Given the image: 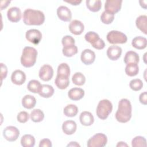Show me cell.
Returning a JSON list of instances; mask_svg holds the SVG:
<instances>
[{
    "instance_id": "cell-20",
    "label": "cell",
    "mask_w": 147,
    "mask_h": 147,
    "mask_svg": "<svg viewBox=\"0 0 147 147\" xmlns=\"http://www.w3.org/2000/svg\"><path fill=\"white\" fill-rule=\"evenodd\" d=\"M140 57L138 55L132 51H129L127 52L123 59V61L126 64L135 63L137 64L139 62Z\"/></svg>"
},
{
    "instance_id": "cell-33",
    "label": "cell",
    "mask_w": 147,
    "mask_h": 147,
    "mask_svg": "<svg viewBox=\"0 0 147 147\" xmlns=\"http://www.w3.org/2000/svg\"><path fill=\"white\" fill-rule=\"evenodd\" d=\"M40 82L37 80H31L29 82L27 85L28 90L33 93H38L41 87Z\"/></svg>"
},
{
    "instance_id": "cell-22",
    "label": "cell",
    "mask_w": 147,
    "mask_h": 147,
    "mask_svg": "<svg viewBox=\"0 0 147 147\" xmlns=\"http://www.w3.org/2000/svg\"><path fill=\"white\" fill-rule=\"evenodd\" d=\"M131 45L137 49H143L146 48L147 45L146 38L142 36H137L132 40Z\"/></svg>"
},
{
    "instance_id": "cell-32",
    "label": "cell",
    "mask_w": 147,
    "mask_h": 147,
    "mask_svg": "<svg viewBox=\"0 0 147 147\" xmlns=\"http://www.w3.org/2000/svg\"><path fill=\"white\" fill-rule=\"evenodd\" d=\"M30 117L34 122H40L44 119V114L40 109H34L31 112Z\"/></svg>"
},
{
    "instance_id": "cell-23",
    "label": "cell",
    "mask_w": 147,
    "mask_h": 147,
    "mask_svg": "<svg viewBox=\"0 0 147 147\" xmlns=\"http://www.w3.org/2000/svg\"><path fill=\"white\" fill-rule=\"evenodd\" d=\"M36 103V98L31 95H26L22 99V105L27 109L33 108Z\"/></svg>"
},
{
    "instance_id": "cell-30",
    "label": "cell",
    "mask_w": 147,
    "mask_h": 147,
    "mask_svg": "<svg viewBox=\"0 0 147 147\" xmlns=\"http://www.w3.org/2000/svg\"><path fill=\"white\" fill-rule=\"evenodd\" d=\"M62 52L65 56L72 57L78 53V48L75 44L65 46L63 47Z\"/></svg>"
},
{
    "instance_id": "cell-48",
    "label": "cell",
    "mask_w": 147,
    "mask_h": 147,
    "mask_svg": "<svg viewBox=\"0 0 147 147\" xmlns=\"http://www.w3.org/2000/svg\"><path fill=\"white\" fill-rule=\"evenodd\" d=\"M67 146H80V145L78 144L76 142H71L70 144L67 145Z\"/></svg>"
},
{
    "instance_id": "cell-3",
    "label": "cell",
    "mask_w": 147,
    "mask_h": 147,
    "mask_svg": "<svg viewBox=\"0 0 147 147\" xmlns=\"http://www.w3.org/2000/svg\"><path fill=\"white\" fill-rule=\"evenodd\" d=\"M37 56V51L35 48L31 47H25L21 57V64L26 68L33 66L36 62Z\"/></svg>"
},
{
    "instance_id": "cell-13",
    "label": "cell",
    "mask_w": 147,
    "mask_h": 147,
    "mask_svg": "<svg viewBox=\"0 0 147 147\" xmlns=\"http://www.w3.org/2000/svg\"><path fill=\"white\" fill-rule=\"evenodd\" d=\"M84 29L83 24L79 20H75L72 21L69 25V30L74 34L80 35Z\"/></svg>"
},
{
    "instance_id": "cell-10",
    "label": "cell",
    "mask_w": 147,
    "mask_h": 147,
    "mask_svg": "<svg viewBox=\"0 0 147 147\" xmlns=\"http://www.w3.org/2000/svg\"><path fill=\"white\" fill-rule=\"evenodd\" d=\"M26 40L34 44H38L42 38V34L40 30L35 29L28 30L26 32Z\"/></svg>"
},
{
    "instance_id": "cell-17",
    "label": "cell",
    "mask_w": 147,
    "mask_h": 147,
    "mask_svg": "<svg viewBox=\"0 0 147 147\" xmlns=\"http://www.w3.org/2000/svg\"><path fill=\"white\" fill-rule=\"evenodd\" d=\"M76 123L72 120L65 121L63 122L62 125L63 131L67 135L73 134L76 131Z\"/></svg>"
},
{
    "instance_id": "cell-44",
    "label": "cell",
    "mask_w": 147,
    "mask_h": 147,
    "mask_svg": "<svg viewBox=\"0 0 147 147\" xmlns=\"http://www.w3.org/2000/svg\"><path fill=\"white\" fill-rule=\"evenodd\" d=\"M139 100L142 104H143L144 105H146V104H147V92L146 91L142 92L140 95Z\"/></svg>"
},
{
    "instance_id": "cell-25",
    "label": "cell",
    "mask_w": 147,
    "mask_h": 147,
    "mask_svg": "<svg viewBox=\"0 0 147 147\" xmlns=\"http://www.w3.org/2000/svg\"><path fill=\"white\" fill-rule=\"evenodd\" d=\"M55 83L57 87H58L59 89H65L69 84V77L57 75L55 80Z\"/></svg>"
},
{
    "instance_id": "cell-27",
    "label": "cell",
    "mask_w": 147,
    "mask_h": 147,
    "mask_svg": "<svg viewBox=\"0 0 147 147\" xmlns=\"http://www.w3.org/2000/svg\"><path fill=\"white\" fill-rule=\"evenodd\" d=\"M21 144L23 147H33L35 144V138L30 134H25L21 137Z\"/></svg>"
},
{
    "instance_id": "cell-15",
    "label": "cell",
    "mask_w": 147,
    "mask_h": 147,
    "mask_svg": "<svg viewBox=\"0 0 147 147\" xmlns=\"http://www.w3.org/2000/svg\"><path fill=\"white\" fill-rule=\"evenodd\" d=\"M122 48L117 45H111L107 50V56L111 60H118L121 55Z\"/></svg>"
},
{
    "instance_id": "cell-34",
    "label": "cell",
    "mask_w": 147,
    "mask_h": 147,
    "mask_svg": "<svg viewBox=\"0 0 147 147\" xmlns=\"http://www.w3.org/2000/svg\"><path fill=\"white\" fill-rule=\"evenodd\" d=\"M72 82L77 86H82L86 82V78L81 72H76L72 78Z\"/></svg>"
},
{
    "instance_id": "cell-43",
    "label": "cell",
    "mask_w": 147,
    "mask_h": 147,
    "mask_svg": "<svg viewBox=\"0 0 147 147\" xmlns=\"http://www.w3.org/2000/svg\"><path fill=\"white\" fill-rule=\"evenodd\" d=\"M40 147H51L52 143L50 140L48 138H44L41 140L39 144Z\"/></svg>"
},
{
    "instance_id": "cell-18",
    "label": "cell",
    "mask_w": 147,
    "mask_h": 147,
    "mask_svg": "<svg viewBox=\"0 0 147 147\" xmlns=\"http://www.w3.org/2000/svg\"><path fill=\"white\" fill-rule=\"evenodd\" d=\"M80 122L82 125L88 126H91L94 121V118L92 114L89 111L82 112L79 117Z\"/></svg>"
},
{
    "instance_id": "cell-42",
    "label": "cell",
    "mask_w": 147,
    "mask_h": 147,
    "mask_svg": "<svg viewBox=\"0 0 147 147\" xmlns=\"http://www.w3.org/2000/svg\"><path fill=\"white\" fill-rule=\"evenodd\" d=\"M1 82L3 79H5L7 74V68L6 66L2 63H1Z\"/></svg>"
},
{
    "instance_id": "cell-45",
    "label": "cell",
    "mask_w": 147,
    "mask_h": 147,
    "mask_svg": "<svg viewBox=\"0 0 147 147\" xmlns=\"http://www.w3.org/2000/svg\"><path fill=\"white\" fill-rule=\"evenodd\" d=\"M10 3V1H2L1 2V9L3 10V9H5L9 4Z\"/></svg>"
},
{
    "instance_id": "cell-6",
    "label": "cell",
    "mask_w": 147,
    "mask_h": 147,
    "mask_svg": "<svg viewBox=\"0 0 147 147\" xmlns=\"http://www.w3.org/2000/svg\"><path fill=\"white\" fill-rule=\"evenodd\" d=\"M107 142L106 136L103 133H97L91 137L87 141L88 147H103Z\"/></svg>"
},
{
    "instance_id": "cell-4",
    "label": "cell",
    "mask_w": 147,
    "mask_h": 147,
    "mask_svg": "<svg viewBox=\"0 0 147 147\" xmlns=\"http://www.w3.org/2000/svg\"><path fill=\"white\" fill-rule=\"evenodd\" d=\"M113 110V105L108 99H103L99 101L96 107V115L99 118L106 119Z\"/></svg>"
},
{
    "instance_id": "cell-7",
    "label": "cell",
    "mask_w": 147,
    "mask_h": 147,
    "mask_svg": "<svg viewBox=\"0 0 147 147\" xmlns=\"http://www.w3.org/2000/svg\"><path fill=\"white\" fill-rule=\"evenodd\" d=\"M3 136L8 141H15L20 136V131L15 126H9L6 127L3 130Z\"/></svg>"
},
{
    "instance_id": "cell-31",
    "label": "cell",
    "mask_w": 147,
    "mask_h": 147,
    "mask_svg": "<svg viewBox=\"0 0 147 147\" xmlns=\"http://www.w3.org/2000/svg\"><path fill=\"white\" fill-rule=\"evenodd\" d=\"M70 74V68L69 65L65 63L60 64L57 68V75L69 77Z\"/></svg>"
},
{
    "instance_id": "cell-11",
    "label": "cell",
    "mask_w": 147,
    "mask_h": 147,
    "mask_svg": "<svg viewBox=\"0 0 147 147\" xmlns=\"http://www.w3.org/2000/svg\"><path fill=\"white\" fill-rule=\"evenodd\" d=\"M58 17L61 21L68 22L71 20L72 13L68 7L65 6H60L57 9Z\"/></svg>"
},
{
    "instance_id": "cell-9",
    "label": "cell",
    "mask_w": 147,
    "mask_h": 147,
    "mask_svg": "<svg viewBox=\"0 0 147 147\" xmlns=\"http://www.w3.org/2000/svg\"><path fill=\"white\" fill-rule=\"evenodd\" d=\"M53 69L52 67L48 64L42 65L40 69L38 76L43 81H49L53 77Z\"/></svg>"
},
{
    "instance_id": "cell-21",
    "label": "cell",
    "mask_w": 147,
    "mask_h": 147,
    "mask_svg": "<svg viewBox=\"0 0 147 147\" xmlns=\"http://www.w3.org/2000/svg\"><path fill=\"white\" fill-rule=\"evenodd\" d=\"M38 94L41 97L48 98L51 97L54 94V89L51 85L42 84Z\"/></svg>"
},
{
    "instance_id": "cell-47",
    "label": "cell",
    "mask_w": 147,
    "mask_h": 147,
    "mask_svg": "<svg viewBox=\"0 0 147 147\" xmlns=\"http://www.w3.org/2000/svg\"><path fill=\"white\" fill-rule=\"evenodd\" d=\"M140 5L142 7L146 9V1H140Z\"/></svg>"
},
{
    "instance_id": "cell-35",
    "label": "cell",
    "mask_w": 147,
    "mask_h": 147,
    "mask_svg": "<svg viewBox=\"0 0 147 147\" xmlns=\"http://www.w3.org/2000/svg\"><path fill=\"white\" fill-rule=\"evenodd\" d=\"M114 19V14L107 11H104L100 16V20L105 24H110Z\"/></svg>"
},
{
    "instance_id": "cell-29",
    "label": "cell",
    "mask_w": 147,
    "mask_h": 147,
    "mask_svg": "<svg viewBox=\"0 0 147 147\" xmlns=\"http://www.w3.org/2000/svg\"><path fill=\"white\" fill-rule=\"evenodd\" d=\"M64 114L68 117H73L76 115L78 113V107L73 104L68 105L64 109Z\"/></svg>"
},
{
    "instance_id": "cell-36",
    "label": "cell",
    "mask_w": 147,
    "mask_h": 147,
    "mask_svg": "<svg viewBox=\"0 0 147 147\" xmlns=\"http://www.w3.org/2000/svg\"><path fill=\"white\" fill-rule=\"evenodd\" d=\"M131 146L133 147H145L146 139L142 136H136L131 141Z\"/></svg>"
},
{
    "instance_id": "cell-16",
    "label": "cell",
    "mask_w": 147,
    "mask_h": 147,
    "mask_svg": "<svg viewBox=\"0 0 147 147\" xmlns=\"http://www.w3.org/2000/svg\"><path fill=\"white\" fill-rule=\"evenodd\" d=\"M11 80L16 85H21L24 83L26 80V75L21 70H16L13 71L11 74Z\"/></svg>"
},
{
    "instance_id": "cell-12",
    "label": "cell",
    "mask_w": 147,
    "mask_h": 147,
    "mask_svg": "<svg viewBox=\"0 0 147 147\" xmlns=\"http://www.w3.org/2000/svg\"><path fill=\"white\" fill-rule=\"evenodd\" d=\"M81 61L86 65H90L95 59V54L94 51L90 49H86L81 53Z\"/></svg>"
},
{
    "instance_id": "cell-39",
    "label": "cell",
    "mask_w": 147,
    "mask_h": 147,
    "mask_svg": "<svg viewBox=\"0 0 147 147\" xmlns=\"http://www.w3.org/2000/svg\"><path fill=\"white\" fill-rule=\"evenodd\" d=\"M29 118V114L26 111H21L17 115V120L20 123H25L26 122Z\"/></svg>"
},
{
    "instance_id": "cell-26",
    "label": "cell",
    "mask_w": 147,
    "mask_h": 147,
    "mask_svg": "<svg viewBox=\"0 0 147 147\" xmlns=\"http://www.w3.org/2000/svg\"><path fill=\"white\" fill-rule=\"evenodd\" d=\"M86 3L87 7L92 12L99 11L102 7V2L100 0H87Z\"/></svg>"
},
{
    "instance_id": "cell-37",
    "label": "cell",
    "mask_w": 147,
    "mask_h": 147,
    "mask_svg": "<svg viewBox=\"0 0 147 147\" xmlns=\"http://www.w3.org/2000/svg\"><path fill=\"white\" fill-rule=\"evenodd\" d=\"M84 38L87 42H90L91 44V45L95 43L100 38L99 35L96 33L92 31L87 32L85 34Z\"/></svg>"
},
{
    "instance_id": "cell-1",
    "label": "cell",
    "mask_w": 147,
    "mask_h": 147,
    "mask_svg": "<svg viewBox=\"0 0 147 147\" xmlns=\"http://www.w3.org/2000/svg\"><path fill=\"white\" fill-rule=\"evenodd\" d=\"M132 107L129 100L123 98L119 100L118 108L115 113V118L121 123L128 122L131 117Z\"/></svg>"
},
{
    "instance_id": "cell-8",
    "label": "cell",
    "mask_w": 147,
    "mask_h": 147,
    "mask_svg": "<svg viewBox=\"0 0 147 147\" xmlns=\"http://www.w3.org/2000/svg\"><path fill=\"white\" fill-rule=\"evenodd\" d=\"M122 2L121 0H107L105 3V11L114 14L121 10Z\"/></svg>"
},
{
    "instance_id": "cell-49",
    "label": "cell",
    "mask_w": 147,
    "mask_h": 147,
    "mask_svg": "<svg viewBox=\"0 0 147 147\" xmlns=\"http://www.w3.org/2000/svg\"><path fill=\"white\" fill-rule=\"evenodd\" d=\"M128 145L126 144H125V142H119L118 144H117V147H119V146H127Z\"/></svg>"
},
{
    "instance_id": "cell-46",
    "label": "cell",
    "mask_w": 147,
    "mask_h": 147,
    "mask_svg": "<svg viewBox=\"0 0 147 147\" xmlns=\"http://www.w3.org/2000/svg\"><path fill=\"white\" fill-rule=\"evenodd\" d=\"M65 2H67V3H71L72 5H79L82 2V1H78V0L73 1L72 0V1H66Z\"/></svg>"
},
{
    "instance_id": "cell-2",
    "label": "cell",
    "mask_w": 147,
    "mask_h": 147,
    "mask_svg": "<svg viewBox=\"0 0 147 147\" xmlns=\"http://www.w3.org/2000/svg\"><path fill=\"white\" fill-rule=\"evenodd\" d=\"M45 21L42 11L31 9H26L23 13V21L28 25H41Z\"/></svg>"
},
{
    "instance_id": "cell-14",
    "label": "cell",
    "mask_w": 147,
    "mask_h": 147,
    "mask_svg": "<svg viewBox=\"0 0 147 147\" xmlns=\"http://www.w3.org/2000/svg\"><path fill=\"white\" fill-rule=\"evenodd\" d=\"M7 16L10 21L17 22L21 18V10L17 7H11L7 10Z\"/></svg>"
},
{
    "instance_id": "cell-41",
    "label": "cell",
    "mask_w": 147,
    "mask_h": 147,
    "mask_svg": "<svg viewBox=\"0 0 147 147\" xmlns=\"http://www.w3.org/2000/svg\"><path fill=\"white\" fill-rule=\"evenodd\" d=\"M92 46L96 49L100 50L105 48V44L104 41L102 39L99 38L95 43H94L93 45H92Z\"/></svg>"
},
{
    "instance_id": "cell-28",
    "label": "cell",
    "mask_w": 147,
    "mask_h": 147,
    "mask_svg": "<svg viewBox=\"0 0 147 147\" xmlns=\"http://www.w3.org/2000/svg\"><path fill=\"white\" fill-rule=\"evenodd\" d=\"M125 71L127 75L129 76H134L138 74L139 72V67L137 64H126Z\"/></svg>"
},
{
    "instance_id": "cell-24",
    "label": "cell",
    "mask_w": 147,
    "mask_h": 147,
    "mask_svg": "<svg viewBox=\"0 0 147 147\" xmlns=\"http://www.w3.org/2000/svg\"><path fill=\"white\" fill-rule=\"evenodd\" d=\"M146 22L147 17L145 15L140 16L137 18L136 21V25L138 29H139L145 34H147L146 32Z\"/></svg>"
},
{
    "instance_id": "cell-38",
    "label": "cell",
    "mask_w": 147,
    "mask_h": 147,
    "mask_svg": "<svg viewBox=\"0 0 147 147\" xmlns=\"http://www.w3.org/2000/svg\"><path fill=\"white\" fill-rule=\"evenodd\" d=\"M129 86L131 90L135 91H140L143 87V83L139 79H134L130 82Z\"/></svg>"
},
{
    "instance_id": "cell-5",
    "label": "cell",
    "mask_w": 147,
    "mask_h": 147,
    "mask_svg": "<svg viewBox=\"0 0 147 147\" xmlns=\"http://www.w3.org/2000/svg\"><path fill=\"white\" fill-rule=\"evenodd\" d=\"M107 40L110 44H124L127 41V36L118 30H111L109 32L106 36Z\"/></svg>"
},
{
    "instance_id": "cell-40",
    "label": "cell",
    "mask_w": 147,
    "mask_h": 147,
    "mask_svg": "<svg viewBox=\"0 0 147 147\" xmlns=\"http://www.w3.org/2000/svg\"><path fill=\"white\" fill-rule=\"evenodd\" d=\"M61 42L63 47L73 45V44H75V40L72 36L67 35L63 37L61 40Z\"/></svg>"
},
{
    "instance_id": "cell-19",
    "label": "cell",
    "mask_w": 147,
    "mask_h": 147,
    "mask_svg": "<svg viewBox=\"0 0 147 147\" xmlns=\"http://www.w3.org/2000/svg\"><path fill=\"white\" fill-rule=\"evenodd\" d=\"M84 95V91L80 88L74 87L70 89L68 92V96L72 100L81 99Z\"/></svg>"
}]
</instances>
